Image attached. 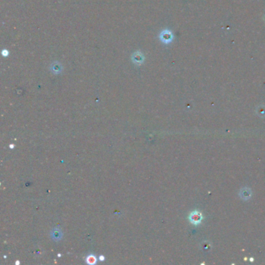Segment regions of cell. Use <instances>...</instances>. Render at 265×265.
<instances>
[{
  "instance_id": "6da1fadb",
  "label": "cell",
  "mask_w": 265,
  "mask_h": 265,
  "mask_svg": "<svg viewBox=\"0 0 265 265\" xmlns=\"http://www.w3.org/2000/svg\"><path fill=\"white\" fill-rule=\"evenodd\" d=\"M131 58H132V61L134 63H135V64H138V65H140L143 63L145 58L143 53L140 52V51H136V52H135L134 54H132Z\"/></svg>"
},
{
  "instance_id": "7a4b0ae2",
  "label": "cell",
  "mask_w": 265,
  "mask_h": 265,
  "mask_svg": "<svg viewBox=\"0 0 265 265\" xmlns=\"http://www.w3.org/2000/svg\"><path fill=\"white\" fill-rule=\"evenodd\" d=\"M159 38H160L161 41L163 43H165V44H168V43H170L173 39L172 34H171V33L168 30L163 31L162 33L160 34Z\"/></svg>"
},
{
  "instance_id": "3957f363",
  "label": "cell",
  "mask_w": 265,
  "mask_h": 265,
  "mask_svg": "<svg viewBox=\"0 0 265 265\" xmlns=\"http://www.w3.org/2000/svg\"><path fill=\"white\" fill-rule=\"evenodd\" d=\"M201 219H202V215H201V213H199L198 211H194V212H192L191 214L190 220L194 224H198V223H201Z\"/></svg>"
},
{
  "instance_id": "277c9868",
  "label": "cell",
  "mask_w": 265,
  "mask_h": 265,
  "mask_svg": "<svg viewBox=\"0 0 265 265\" xmlns=\"http://www.w3.org/2000/svg\"><path fill=\"white\" fill-rule=\"evenodd\" d=\"M51 70L54 72V73H59L62 71V67L58 63H54L51 67Z\"/></svg>"
},
{
  "instance_id": "5b68a950",
  "label": "cell",
  "mask_w": 265,
  "mask_h": 265,
  "mask_svg": "<svg viewBox=\"0 0 265 265\" xmlns=\"http://www.w3.org/2000/svg\"><path fill=\"white\" fill-rule=\"evenodd\" d=\"M86 262L88 263H90V264H94V263H96V262H97V259H96V257H94V256L90 255L87 257Z\"/></svg>"
},
{
  "instance_id": "8992f818",
  "label": "cell",
  "mask_w": 265,
  "mask_h": 265,
  "mask_svg": "<svg viewBox=\"0 0 265 265\" xmlns=\"http://www.w3.org/2000/svg\"><path fill=\"white\" fill-rule=\"evenodd\" d=\"M2 54L3 57H7V56L9 55V51H7V50L4 49L2 51Z\"/></svg>"
}]
</instances>
